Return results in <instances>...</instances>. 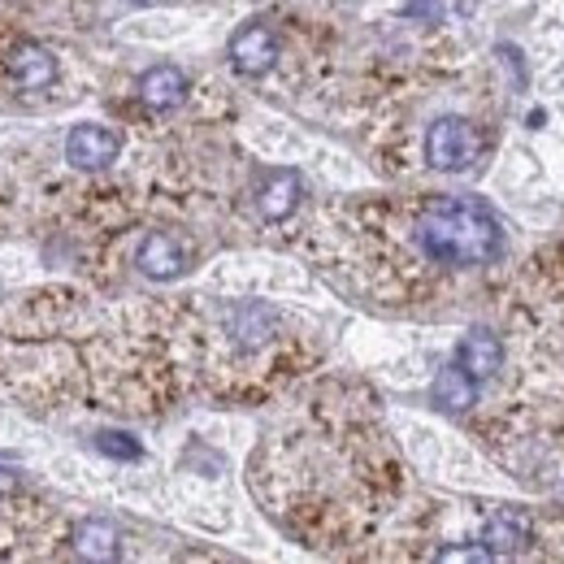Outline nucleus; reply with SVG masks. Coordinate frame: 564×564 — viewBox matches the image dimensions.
<instances>
[{
	"instance_id": "15",
	"label": "nucleus",
	"mask_w": 564,
	"mask_h": 564,
	"mask_svg": "<svg viewBox=\"0 0 564 564\" xmlns=\"http://www.w3.org/2000/svg\"><path fill=\"white\" fill-rule=\"evenodd\" d=\"M438 561H495V552L491 547H478V543L474 547H443Z\"/></svg>"
},
{
	"instance_id": "14",
	"label": "nucleus",
	"mask_w": 564,
	"mask_h": 564,
	"mask_svg": "<svg viewBox=\"0 0 564 564\" xmlns=\"http://www.w3.org/2000/svg\"><path fill=\"white\" fill-rule=\"evenodd\" d=\"M96 447L105 452V456H113V460H140L143 447L131 438V434H118V430H105V434H96Z\"/></svg>"
},
{
	"instance_id": "7",
	"label": "nucleus",
	"mask_w": 564,
	"mask_h": 564,
	"mask_svg": "<svg viewBox=\"0 0 564 564\" xmlns=\"http://www.w3.org/2000/svg\"><path fill=\"white\" fill-rule=\"evenodd\" d=\"M187 96V74L178 66H152V70L140 74V100L148 109L165 113V109H178Z\"/></svg>"
},
{
	"instance_id": "12",
	"label": "nucleus",
	"mask_w": 564,
	"mask_h": 564,
	"mask_svg": "<svg viewBox=\"0 0 564 564\" xmlns=\"http://www.w3.org/2000/svg\"><path fill=\"white\" fill-rule=\"evenodd\" d=\"M525 539H530V521H525V517H512V512H495L491 525H487V534H482V543L491 547L495 556L521 547Z\"/></svg>"
},
{
	"instance_id": "8",
	"label": "nucleus",
	"mask_w": 564,
	"mask_h": 564,
	"mask_svg": "<svg viewBox=\"0 0 564 564\" xmlns=\"http://www.w3.org/2000/svg\"><path fill=\"white\" fill-rule=\"evenodd\" d=\"M300 192H304V183H300L295 170H270V178H265V187L257 196V209H261L265 221H286L300 205Z\"/></svg>"
},
{
	"instance_id": "3",
	"label": "nucleus",
	"mask_w": 564,
	"mask_h": 564,
	"mask_svg": "<svg viewBox=\"0 0 564 564\" xmlns=\"http://www.w3.org/2000/svg\"><path fill=\"white\" fill-rule=\"evenodd\" d=\"M274 62H279V40H274V31L265 22H248V26L235 31V40H230V66H235V74L261 78V74L274 70Z\"/></svg>"
},
{
	"instance_id": "9",
	"label": "nucleus",
	"mask_w": 564,
	"mask_h": 564,
	"mask_svg": "<svg viewBox=\"0 0 564 564\" xmlns=\"http://www.w3.org/2000/svg\"><path fill=\"white\" fill-rule=\"evenodd\" d=\"M74 552H78L83 561L109 564V561H118V556H122V539H118V530H113L109 521L87 517V521H78V525H74Z\"/></svg>"
},
{
	"instance_id": "2",
	"label": "nucleus",
	"mask_w": 564,
	"mask_h": 564,
	"mask_svg": "<svg viewBox=\"0 0 564 564\" xmlns=\"http://www.w3.org/2000/svg\"><path fill=\"white\" fill-rule=\"evenodd\" d=\"M474 156H478V131L465 118L447 113V118H434L430 122V131H425V161L434 170L460 174V170L474 165Z\"/></svg>"
},
{
	"instance_id": "4",
	"label": "nucleus",
	"mask_w": 564,
	"mask_h": 564,
	"mask_svg": "<svg viewBox=\"0 0 564 564\" xmlns=\"http://www.w3.org/2000/svg\"><path fill=\"white\" fill-rule=\"evenodd\" d=\"M118 152H122V135L96 122H83L66 135V161L74 170H105L109 161H118Z\"/></svg>"
},
{
	"instance_id": "5",
	"label": "nucleus",
	"mask_w": 564,
	"mask_h": 564,
	"mask_svg": "<svg viewBox=\"0 0 564 564\" xmlns=\"http://www.w3.org/2000/svg\"><path fill=\"white\" fill-rule=\"evenodd\" d=\"M135 265H140L143 279L152 282H174L187 274V252H183V243L174 239V235H161V230H152L148 239L140 243V257H135Z\"/></svg>"
},
{
	"instance_id": "6",
	"label": "nucleus",
	"mask_w": 564,
	"mask_h": 564,
	"mask_svg": "<svg viewBox=\"0 0 564 564\" xmlns=\"http://www.w3.org/2000/svg\"><path fill=\"white\" fill-rule=\"evenodd\" d=\"M9 74H13V83H18L22 91H40V87H48V83L57 78V57H53L44 44L22 40V44H13V53H9Z\"/></svg>"
},
{
	"instance_id": "16",
	"label": "nucleus",
	"mask_w": 564,
	"mask_h": 564,
	"mask_svg": "<svg viewBox=\"0 0 564 564\" xmlns=\"http://www.w3.org/2000/svg\"><path fill=\"white\" fill-rule=\"evenodd\" d=\"M18 482H22V474H18V465H9V460H0V495H4V491H18Z\"/></svg>"
},
{
	"instance_id": "13",
	"label": "nucleus",
	"mask_w": 564,
	"mask_h": 564,
	"mask_svg": "<svg viewBox=\"0 0 564 564\" xmlns=\"http://www.w3.org/2000/svg\"><path fill=\"white\" fill-rule=\"evenodd\" d=\"M270 326H274V313L261 308V304H243V308L235 313V335H239L243 348L265 344V339H270Z\"/></svg>"
},
{
	"instance_id": "17",
	"label": "nucleus",
	"mask_w": 564,
	"mask_h": 564,
	"mask_svg": "<svg viewBox=\"0 0 564 564\" xmlns=\"http://www.w3.org/2000/svg\"><path fill=\"white\" fill-rule=\"evenodd\" d=\"M131 4H161V0H131Z\"/></svg>"
},
{
	"instance_id": "1",
	"label": "nucleus",
	"mask_w": 564,
	"mask_h": 564,
	"mask_svg": "<svg viewBox=\"0 0 564 564\" xmlns=\"http://www.w3.org/2000/svg\"><path fill=\"white\" fill-rule=\"evenodd\" d=\"M417 248L438 265H487L503 252V226L482 200H434L417 217Z\"/></svg>"
},
{
	"instance_id": "10",
	"label": "nucleus",
	"mask_w": 564,
	"mask_h": 564,
	"mask_svg": "<svg viewBox=\"0 0 564 564\" xmlns=\"http://www.w3.org/2000/svg\"><path fill=\"white\" fill-rule=\"evenodd\" d=\"M430 395H434V404L438 409H447V413H465L474 400H478V378L465 369V365H447V369H438V378H434V387H430Z\"/></svg>"
},
{
	"instance_id": "11",
	"label": "nucleus",
	"mask_w": 564,
	"mask_h": 564,
	"mask_svg": "<svg viewBox=\"0 0 564 564\" xmlns=\"http://www.w3.org/2000/svg\"><path fill=\"white\" fill-rule=\"evenodd\" d=\"M456 365H465L478 382H487L495 369L503 365V344L495 339L491 330H469V335L456 344Z\"/></svg>"
}]
</instances>
